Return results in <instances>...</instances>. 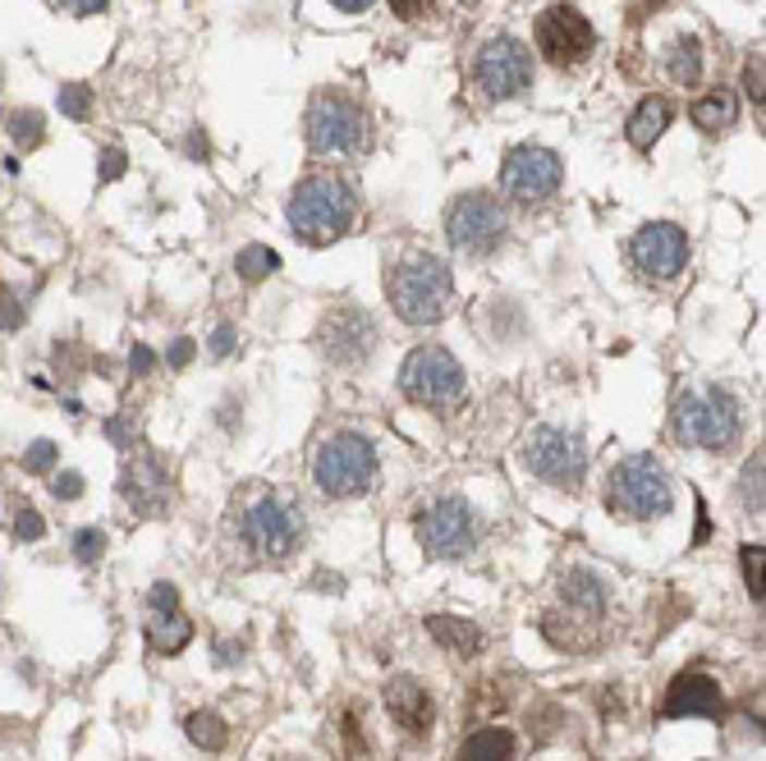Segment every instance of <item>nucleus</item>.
<instances>
[{
	"instance_id": "nucleus-1",
	"label": "nucleus",
	"mask_w": 766,
	"mask_h": 761,
	"mask_svg": "<svg viewBox=\"0 0 766 761\" xmlns=\"http://www.w3.org/2000/svg\"><path fill=\"white\" fill-rule=\"evenodd\" d=\"M290 230L313 243V249H326V243H336L349 234V226H354L358 216V193L349 179L340 174H313L303 179V184L290 193Z\"/></svg>"
},
{
	"instance_id": "nucleus-2",
	"label": "nucleus",
	"mask_w": 766,
	"mask_h": 761,
	"mask_svg": "<svg viewBox=\"0 0 766 761\" xmlns=\"http://www.w3.org/2000/svg\"><path fill=\"white\" fill-rule=\"evenodd\" d=\"M386 294H390V307H396L400 322L431 326L446 317V307L454 299V276L436 253H418V257H404L396 271L386 276Z\"/></svg>"
},
{
	"instance_id": "nucleus-3",
	"label": "nucleus",
	"mask_w": 766,
	"mask_h": 761,
	"mask_svg": "<svg viewBox=\"0 0 766 761\" xmlns=\"http://www.w3.org/2000/svg\"><path fill=\"white\" fill-rule=\"evenodd\" d=\"M670 432L689 450H730L739 440V399L720 386L707 390H684L674 399Z\"/></svg>"
},
{
	"instance_id": "nucleus-4",
	"label": "nucleus",
	"mask_w": 766,
	"mask_h": 761,
	"mask_svg": "<svg viewBox=\"0 0 766 761\" xmlns=\"http://www.w3.org/2000/svg\"><path fill=\"white\" fill-rule=\"evenodd\" d=\"M606 505L624 514L633 523H647V519H666L670 505H674V491H670V473L661 468V459L652 455H629L610 468V482H606Z\"/></svg>"
},
{
	"instance_id": "nucleus-5",
	"label": "nucleus",
	"mask_w": 766,
	"mask_h": 761,
	"mask_svg": "<svg viewBox=\"0 0 766 761\" xmlns=\"http://www.w3.org/2000/svg\"><path fill=\"white\" fill-rule=\"evenodd\" d=\"M313 478L336 500L367 496L372 482H377V450H372V440L363 432H336L313 455Z\"/></svg>"
},
{
	"instance_id": "nucleus-6",
	"label": "nucleus",
	"mask_w": 766,
	"mask_h": 761,
	"mask_svg": "<svg viewBox=\"0 0 766 761\" xmlns=\"http://www.w3.org/2000/svg\"><path fill=\"white\" fill-rule=\"evenodd\" d=\"M400 390L413 399L418 409H436L446 413L454 409L459 399H464V367H459V358L441 345H423L404 358L400 367Z\"/></svg>"
},
{
	"instance_id": "nucleus-7",
	"label": "nucleus",
	"mask_w": 766,
	"mask_h": 761,
	"mask_svg": "<svg viewBox=\"0 0 766 761\" xmlns=\"http://www.w3.org/2000/svg\"><path fill=\"white\" fill-rule=\"evenodd\" d=\"M244 536L257 559L280 565V559H290L303 546V514L284 496H257L244 509Z\"/></svg>"
},
{
	"instance_id": "nucleus-8",
	"label": "nucleus",
	"mask_w": 766,
	"mask_h": 761,
	"mask_svg": "<svg viewBox=\"0 0 766 761\" xmlns=\"http://www.w3.org/2000/svg\"><path fill=\"white\" fill-rule=\"evenodd\" d=\"M523 463L528 473L551 486H579L587 473V445L579 432L564 427H533L523 440Z\"/></svg>"
},
{
	"instance_id": "nucleus-9",
	"label": "nucleus",
	"mask_w": 766,
	"mask_h": 761,
	"mask_svg": "<svg viewBox=\"0 0 766 761\" xmlns=\"http://www.w3.org/2000/svg\"><path fill=\"white\" fill-rule=\"evenodd\" d=\"M308 147L317 156H354L367 147V116L336 93L308 106Z\"/></svg>"
},
{
	"instance_id": "nucleus-10",
	"label": "nucleus",
	"mask_w": 766,
	"mask_h": 761,
	"mask_svg": "<svg viewBox=\"0 0 766 761\" xmlns=\"http://www.w3.org/2000/svg\"><path fill=\"white\" fill-rule=\"evenodd\" d=\"M564 184V166L551 147H537V143H523L506 156V166H500V189L514 203L533 207V203H546V197H556Z\"/></svg>"
},
{
	"instance_id": "nucleus-11",
	"label": "nucleus",
	"mask_w": 766,
	"mask_h": 761,
	"mask_svg": "<svg viewBox=\"0 0 766 761\" xmlns=\"http://www.w3.org/2000/svg\"><path fill=\"white\" fill-rule=\"evenodd\" d=\"M418 542L431 559H464L477 546V514L469 509V500L446 496L418 514Z\"/></svg>"
},
{
	"instance_id": "nucleus-12",
	"label": "nucleus",
	"mask_w": 766,
	"mask_h": 761,
	"mask_svg": "<svg viewBox=\"0 0 766 761\" xmlns=\"http://www.w3.org/2000/svg\"><path fill=\"white\" fill-rule=\"evenodd\" d=\"M317 349L326 363H336V367H363L372 349H377V322L354 303L331 307L317 326Z\"/></svg>"
},
{
	"instance_id": "nucleus-13",
	"label": "nucleus",
	"mask_w": 766,
	"mask_h": 761,
	"mask_svg": "<svg viewBox=\"0 0 766 761\" xmlns=\"http://www.w3.org/2000/svg\"><path fill=\"white\" fill-rule=\"evenodd\" d=\"M506 230H510V220L500 212L496 197H487V193H464L446 212V234L459 253H491L506 243Z\"/></svg>"
},
{
	"instance_id": "nucleus-14",
	"label": "nucleus",
	"mask_w": 766,
	"mask_h": 761,
	"mask_svg": "<svg viewBox=\"0 0 766 761\" xmlns=\"http://www.w3.org/2000/svg\"><path fill=\"white\" fill-rule=\"evenodd\" d=\"M597 33L587 24V14L574 5H551L537 14V51L556 64V70H574L593 56Z\"/></svg>"
},
{
	"instance_id": "nucleus-15",
	"label": "nucleus",
	"mask_w": 766,
	"mask_h": 761,
	"mask_svg": "<svg viewBox=\"0 0 766 761\" xmlns=\"http://www.w3.org/2000/svg\"><path fill=\"white\" fill-rule=\"evenodd\" d=\"M473 78L496 101L523 97L533 83V51H523L514 37H491L473 60Z\"/></svg>"
},
{
	"instance_id": "nucleus-16",
	"label": "nucleus",
	"mask_w": 766,
	"mask_h": 761,
	"mask_svg": "<svg viewBox=\"0 0 766 761\" xmlns=\"http://www.w3.org/2000/svg\"><path fill=\"white\" fill-rule=\"evenodd\" d=\"M629 257L643 276L652 280H674L689 266V234L674 226V220H647V226L633 234Z\"/></svg>"
},
{
	"instance_id": "nucleus-17",
	"label": "nucleus",
	"mask_w": 766,
	"mask_h": 761,
	"mask_svg": "<svg viewBox=\"0 0 766 761\" xmlns=\"http://www.w3.org/2000/svg\"><path fill=\"white\" fill-rule=\"evenodd\" d=\"M143 633L151 642V652H184L189 638H193V619L184 615L180 606V592H174L170 583H157L147 592V606H143Z\"/></svg>"
},
{
	"instance_id": "nucleus-18",
	"label": "nucleus",
	"mask_w": 766,
	"mask_h": 761,
	"mask_svg": "<svg viewBox=\"0 0 766 761\" xmlns=\"http://www.w3.org/2000/svg\"><path fill=\"white\" fill-rule=\"evenodd\" d=\"M120 491H124V500L134 505V514H143V519H161V514L170 509V473H166V463L157 455H138L134 463L124 468V478H120Z\"/></svg>"
},
{
	"instance_id": "nucleus-19",
	"label": "nucleus",
	"mask_w": 766,
	"mask_h": 761,
	"mask_svg": "<svg viewBox=\"0 0 766 761\" xmlns=\"http://www.w3.org/2000/svg\"><path fill=\"white\" fill-rule=\"evenodd\" d=\"M666 715H707V721H720V688L712 684V675H703V669H684L680 679L670 684L666 692Z\"/></svg>"
},
{
	"instance_id": "nucleus-20",
	"label": "nucleus",
	"mask_w": 766,
	"mask_h": 761,
	"mask_svg": "<svg viewBox=\"0 0 766 761\" xmlns=\"http://www.w3.org/2000/svg\"><path fill=\"white\" fill-rule=\"evenodd\" d=\"M386 711H390V721H396L400 729H409V734H427L431 729V698H427V688L413 675L390 679Z\"/></svg>"
},
{
	"instance_id": "nucleus-21",
	"label": "nucleus",
	"mask_w": 766,
	"mask_h": 761,
	"mask_svg": "<svg viewBox=\"0 0 766 761\" xmlns=\"http://www.w3.org/2000/svg\"><path fill=\"white\" fill-rule=\"evenodd\" d=\"M560 606L574 611V615H587V619H601L610 596H606V583L593 573V569H569L560 578Z\"/></svg>"
},
{
	"instance_id": "nucleus-22",
	"label": "nucleus",
	"mask_w": 766,
	"mask_h": 761,
	"mask_svg": "<svg viewBox=\"0 0 766 761\" xmlns=\"http://www.w3.org/2000/svg\"><path fill=\"white\" fill-rule=\"evenodd\" d=\"M670 116H674V110H670V101H666V97H643L639 106H633L629 129H624V133H629V143L639 147V152H647V147H652V143L666 133Z\"/></svg>"
},
{
	"instance_id": "nucleus-23",
	"label": "nucleus",
	"mask_w": 766,
	"mask_h": 761,
	"mask_svg": "<svg viewBox=\"0 0 766 761\" xmlns=\"http://www.w3.org/2000/svg\"><path fill=\"white\" fill-rule=\"evenodd\" d=\"M427 633L441 647H450L454 656H473L477 647H483V629L469 619H454V615H427Z\"/></svg>"
},
{
	"instance_id": "nucleus-24",
	"label": "nucleus",
	"mask_w": 766,
	"mask_h": 761,
	"mask_svg": "<svg viewBox=\"0 0 766 761\" xmlns=\"http://www.w3.org/2000/svg\"><path fill=\"white\" fill-rule=\"evenodd\" d=\"M689 116H693V124H697V129L720 133V129H730V124H734V116H739V101H734V93H726V87H720V93L697 97Z\"/></svg>"
},
{
	"instance_id": "nucleus-25",
	"label": "nucleus",
	"mask_w": 766,
	"mask_h": 761,
	"mask_svg": "<svg viewBox=\"0 0 766 761\" xmlns=\"http://www.w3.org/2000/svg\"><path fill=\"white\" fill-rule=\"evenodd\" d=\"M510 752H514V734L500 725H487L464 738V761H510Z\"/></svg>"
},
{
	"instance_id": "nucleus-26",
	"label": "nucleus",
	"mask_w": 766,
	"mask_h": 761,
	"mask_svg": "<svg viewBox=\"0 0 766 761\" xmlns=\"http://www.w3.org/2000/svg\"><path fill=\"white\" fill-rule=\"evenodd\" d=\"M666 74L680 83V87H693L697 78H703V41L697 37H680L670 47V60H666Z\"/></svg>"
},
{
	"instance_id": "nucleus-27",
	"label": "nucleus",
	"mask_w": 766,
	"mask_h": 761,
	"mask_svg": "<svg viewBox=\"0 0 766 761\" xmlns=\"http://www.w3.org/2000/svg\"><path fill=\"white\" fill-rule=\"evenodd\" d=\"M5 129H10V138H14V147H24V152H33V147H41V138H47V116H41L37 106H19V110H10V120H5Z\"/></svg>"
},
{
	"instance_id": "nucleus-28",
	"label": "nucleus",
	"mask_w": 766,
	"mask_h": 761,
	"mask_svg": "<svg viewBox=\"0 0 766 761\" xmlns=\"http://www.w3.org/2000/svg\"><path fill=\"white\" fill-rule=\"evenodd\" d=\"M234 266H239V276H244L248 285H257V280H267L271 271H280V257H276V249H267V243H248V249L234 257Z\"/></svg>"
},
{
	"instance_id": "nucleus-29",
	"label": "nucleus",
	"mask_w": 766,
	"mask_h": 761,
	"mask_svg": "<svg viewBox=\"0 0 766 761\" xmlns=\"http://www.w3.org/2000/svg\"><path fill=\"white\" fill-rule=\"evenodd\" d=\"M189 738H193V744H198V748H226V738H230V729H226V721H221V715H211V711H198V715H189Z\"/></svg>"
},
{
	"instance_id": "nucleus-30",
	"label": "nucleus",
	"mask_w": 766,
	"mask_h": 761,
	"mask_svg": "<svg viewBox=\"0 0 766 761\" xmlns=\"http://www.w3.org/2000/svg\"><path fill=\"white\" fill-rule=\"evenodd\" d=\"M56 106H60V116H64V120L83 124L87 116H93V87H83V83H64L60 93H56Z\"/></svg>"
},
{
	"instance_id": "nucleus-31",
	"label": "nucleus",
	"mask_w": 766,
	"mask_h": 761,
	"mask_svg": "<svg viewBox=\"0 0 766 761\" xmlns=\"http://www.w3.org/2000/svg\"><path fill=\"white\" fill-rule=\"evenodd\" d=\"M19 463H24V473H51V468L60 463V445L41 436V440L28 445L24 455H19Z\"/></svg>"
},
{
	"instance_id": "nucleus-32",
	"label": "nucleus",
	"mask_w": 766,
	"mask_h": 761,
	"mask_svg": "<svg viewBox=\"0 0 766 761\" xmlns=\"http://www.w3.org/2000/svg\"><path fill=\"white\" fill-rule=\"evenodd\" d=\"M101 551H106V536L97 528H78L74 532V559H78V565H97Z\"/></svg>"
},
{
	"instance_id": "nucleus-33",
	"label": "nucleus",
	"mask_w": 766,
	"mask_h": 761,
	"mask_svg": "<svg viewBox=\"0 0 766 761\" xmlns=\"http://www.w3.org/2000/svg\"><path fill=\"white\" fill-rule=\"evenodd\" d=\"M762 546H743L739 551V565H743V583H749V596L762 601Z\"/></svg>"
},
{
	"instance_id": "nucleus-34",
	"label": "nucleus",
	"mask_w": 766,
	"mask_h": 761,
	"mask_svg": "<svg viewBox=\"0 0 766 761\" xmlns=\"http://www.w3.org/2000/svg\"><path fill=\"white\" fill-rule=\"evenodd\" d=\"M743 509L762 514V455L749 459V468H743Z\"/></svg>"
},
{
	"instance_id": "nucleus-35",
	"label": "nucleus",
	"mask_w": 766,
	"mask_h": 761,
	"mask_svg": "<svg viewBox=\"0 0 766 761\" xmlns=\"http://www.w3.org/2000/svg\"><path fill=\"white\" fill-rule=\"evenodd\" d=\"M97 179L101 184H115V179H124V170H129V156H124V147H101V156H97Z\"/></svg>"
},
{
	"instance_id": "nucleus-36",
	"label": "nucleus",
	"mask_w": 766,
	"mask_h": 761,
	"mask_svg": "<svg viewBox=\"0 0 766 761\" xmlns=\"http://www.w3.org/2000/svg\"><path fill=\"white\" fill-rule=\"evenodd\" d=\"M14 536H19V542H41V536H47V523H41V514H37V509H19V514H14Z\"/></svg>"
},
{
	"instance_id": "nucleus-37",
	"label": "nucleus",
	"mask_w": 766,
	"mask_h": 761,
	"mask_svg": "<svg viewBox=\"0 0 766 761\" xmlns=\"http://www.w3.org/2000/svg\"><path fill=\"white\" fill-rule=\"evenodd\" d=\"M129 372H134L138 380L151 376V372H157V353H151L147 345H134V349H129Z\"/></svg>"
},
{
	"instance_id": "nucleus-38",
	"label": "nucleus",
	"mask_w": 766,
	"mask_h": 761,
	"mask_svg": "<svg viewBox=\"0 0 766 761\" xmlns=\"http://www.w3.org/2000/svg\"><path fill=\"white\" fill-rule=\"evenodd\" d=\"M78 496H83V473H74V468L56 473V500H78Z\"/></svg>"
},
{
	"instance_id": "nucleus-39",
	"label": "nucleus",
	"mask_w": 766,
	"mask_h": 761,
	"mask_svg": "<svg viewBox=\"0 0 766 761\" xmlns=\"http://www.w3.org/2000/svg\"><path fill=\"white\" fill-rule=\"evenodd\" d=\"M24 326V303H19L14 294L0 299V330H19Z\"/></svg>"
},
{
	"instance_id": "nucleus-40",
	"label": "nucleus",
	"mask_w": 766,
	"mask_h": 761,
	"mask_svg": "<svg viewBox=\"0 0 766 761\" xmlns=\"http://www.w3.org/2000/svg\"><path fill=\"white\" fill-rule=\"evenodd\" d=\"M56 5H60L64 14H74V19H93V14L106 10V0H56Z\"/></svg>"
},
{
	"instance_id": "nucleus-41",
	"label": "nucleus",
	"mask_w": 766,
	"mask_h": 761,
	"mask_svg": "<svg viewBox=\"0 0 766 761\" xmlns=\"http://www.w3.org/2000/svg\"><path fill=\"white\" fill-rule=\"evenodd\" d=\"M106 436H111L115 445H120V450H134V427H129V422L124 418H111V422H106Z\"/></svg>"
},
{
	"instance_id": "nucleus-42",
	"label": "nucleus",
	"mask_w": 766,
	"mask_h": 761,
	"mask_svg": "<svg viewBox=\"0 0 766 761\" xmlns=\"http://www.w3.org/2000/svg\"><path fill=\"white\" fill-rule=\"evenodd\" d=\"M211 358H230L234 353V326L226 322V326H216V335H211Z\"/></svg>"
},
{
	"instance_id": "nucleus-43",
	"label": "nucleus",
	"mask_w": 766,
	"mask_h": 761,
	"mask_svg": "<svg viewBox=\"0 0 766 761\" xmlns=\"http://www.w3.org/2000/svg\"><path fill=\"white\" fill-rule=\"evenodd\" d=\"M743 87H749L753 106L762 110V56H757V60H749V70H743Z\"/></svg>"
},
{
	"instance_id": "nucleus-44",
	"label": "nucleus",
	"mask_w": 766,
	"mask_h": 761,
	"mask_svg": "<svg viewBox=\"0 0 766 761\" xmlns=\"http://www.w3.org/2000/svg\"><path fill=\"white\" fill-rule=\"evenodd\" d=\"M390 10H396L400 19H423L431 10V0H390Z\"/></svg>"
},
{
	"instance_id": "nucleus-45",
	"label": "nucleus",
	"mask_w": 766,
	"mask_h": 761,
	"mask_svg": "<svg viewBox=\"0 0 766 761\" xmlns=\"http://www.w3.org/2000/svg\"><path fill=\"white\" fill-rule=\"evenodd\" d=\"M193 353H198V349H193V340H174V349L166 353V363H170V367H189Z\"/></svg>"
},
{
	"instance_id": "nucleus-46",
	"label": "nucleus",
	"mask_w": 766,
	"mask_h": 761,
	"mask_svg": "<svg viewBox=\"0 0 766 761\" xmlns=\"http://www.w3.org/2000/svg\"><path fill=\"white\" fill-rule=\"evenodd\" d=\"M331 5H336V10H344V14H363V10L372 5V0H331Z\"/></svg>"
},
{
	"instance_id": "nucleus-47",
	"label": "nucleus",
	"mask_w": 766,
	"mask_h": 761,
	"mask_svg": "<svg viewBox=\"0 0 766 761\" xmlns=\"http://www.w3.org/2000/svg\"><path fill=\"white\" fill-rule=\"evenodd\" d=\"M189 156H193V161H203V156H207V147H203V133H193V138H189Z\"/></svg>"
},
{
	"instance_id": "nucleus-48",
	"label": "nucleus",
	"mask_w": 766,
	"mask_h": 761,
	"mask_svg": "<svg viewBox=\"0 0 766 761\" xmlns=\"http://www.w3.org/2000/svg\"><path fill=\"white\" fill-rule=\"evenodd\" d=\"M0 87H5V64H0Z\"/></svg>"
}]
</instances>
